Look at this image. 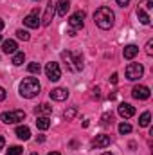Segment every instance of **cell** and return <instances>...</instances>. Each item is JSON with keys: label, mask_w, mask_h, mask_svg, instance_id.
Returning <instances> with one entry per match:
<instances>
[{"label": "cell", "mask_w": 153, "mask_h": 155, "mask_svg": "<svg viewBox=\"0 0 153 155\" xmlns=\"http://www.w3.org/2000/svg\"><path fill=\"white\" fill-rule=\"evenodd\" d=\"M114 20H115V15L114 11L110 9V7H106V5H103V7H99L96 13H94V22H96V25L99 27V29H110L112 25H114Z\"/></svg>", "instance_id": "cell-1"}, {"label": "cell", "mask_w": 153, "mask_h": 155, "mask_svg": "<svg viewBox=\"0 0 153 155\" xmlns=\"http://www.w3.org/2000/svg\"><path fill=\"white\" fill-rule=\"evenodd\" d=\"M40 81L36 78H24L22 79V83H20V96L22 97H25V99H31V97H34V96H38L40 94Z\"/></svg>", "instance_id": "cell-2"}, {"label": "cell", "mask_w": 153, "mask_h": 155, "mask_svg": "<svg viewBox=\"0 0 153 155\" xmlns=\"http://www.w3.org/2000/svg\"><path fill=\"white\" fill-rule=\"evenodd\" d=\"M61 60L65 61L67 69L72 72H79L83 69V56L81 52H72V51H63L61 52Z\"/></svg>", "instance_id": "cell-3"}, {"label": "cell", "mask_w": 153, "mask_h": 155, "mask_svg": "<svg viewBox=\"0 0 153 155\" xmlns=\"http://www.w3.org/2000/svg\"><path fill=\"white\" fill-rule=\"evenodd\" d=\"M151 9H153V0H141L139 2L137 16L141 20V24H144V25H150L151 24V16H150V11Z\"/></svg>", "instance_id": "cell-4"}, {"label": "cell", "mask_w": 153, "mask_h": 155, "mask_svg": "<svg viewBox=\"0 0 153 155\" xmlns=\"http://www.w3.org/2000/svg\"><path fill=\"white\" fill-rule=\"evenodd\" d=\"M0 119L5 123V124H15V123H20L25 119V112L24 110H9V112H4Z\"/></svg>", "instance_id": "cell-5"}, {"label": "cell", "mask_w": 153, "mask_h": 155, "mask_svg": "<svg viewBox=\"0 0 153 155\" xmlns=\"http://www.w3.org/2000/svg\"><path fill=\"white\" fill-rule=\"evenodd\" d=\"M142 74H144V69H142L141 63H130V65L126 67V78H128L130 81H137V79H141Z\"/></svg>", "instance_id": "cell-6"}, {"label": "cell", "mask_w": 153, "mask_h": 155, "mask_svg": "<svg viewBox=\"0 0 153 155\" xmlns=\"http://www.w3.org/2000/svg\"><path fill=\"white\" fill-rule=\"evenodd\" d=\"M45 74H47V78H49L50 81H58V79L61 78L60 63H56V61H49V63L45 65Z\"/></svg>", "instance_id": "cell-7"}, {"label": "cell", "mask_w": 153, "mask_h": 155, "mask_svg": "<svg viewBox=\"0 0 153 155\" xmlns=\"http://www.w3.org/2000/svg\"><path fill=\"white\" fill-rule=\"evenodd\" d=\"M58 2H60V0H49V4H47V9H45V15H43V20H41V24H43V25H50V22H52V16H54V13H56V7H58Z\"/></svg>", "instance_id": "cell-8"}, {"label": "cell", "mask_w": 153, "mask_h": 155, "mask_svg": "<svg viewBox=\"0 0 153 155\" xmlns=\"http://www.w3.org/2000/svg\"><path fill=\"white\" fill-rule=\"evenodd\" d=\"M132 96H133L135 99L144 101V99H148V97L151 96V92H150V88H148V87H144V85H137V87H133Z\"/></svg>", "instance_id": "cell-9"}, {"label": "cell", "mask_w": 153, "mask_h": 155, "mask_svg": "<svg viewBox=\"0 0 153 155\" xmlns=\"http://www.w3.org/2000/svg\"><path fill=\"white\" fill-rule=\"evenodd\" d=\"M83 20H85V13L83 11H76L70 18H69V25L72 29H83Z\"/></svg>", "instance_id": "cell-10"}, {"label": "cell", "mask_w": 153, "mask_h": 155, "mask_svg": "<svg viewBox=\"0 0 153 155\" xmlns=\"http://www.w3.org/2000/svg\"><path fill=\"white\" fill-rule=\"evenodd\" d=\"M110 143H112L110 135L101 134V135H96V139L92 141V146L94 148H106V146H110Z\"/></svg>", "instance_id": "cell-11"}, {"label": "cell", "mask_w": 153, "mask_h": 155, "mask_svg": "<svg viewBox=\"0 0 153 155\" xmlns=\"http://www.w3.org/2000/svg\"><path fill=\"white\" fill-rule=\"evenodd\" d=\"M117 112H119V116L122 117V119H130V117L135 116V108L132 105H128V103H121L119 108H117Z\"/></svg>", "instance_id": "cell-12"}, {"label": "cell", "mask_w": 153, "mask_h": 155, "mask_svg": "<svg viewBox=\"0 0 153 155\" xmlns=\"http://www.w3.org/2000/svg\"><path fill=\"white\" fill-rule=\"evenodd\" d=\"M69 97V90L67 88H54L50 90V99L54 101H65Z\"/></svg>", "instance_id": "cell-13"}, {"label": "cell", "mask_w": 153, "mask_h": 155, "mask_svg": "<svg viewBox=\"0 0 153 155\" xmlns=\"http://www.w3.org/2000/svg\"><path fill=\"white\" fill-rule=\"evenodd\" d=\"M16 49H18V45H16L15 40H5V41L2 43V51H4L5 54H15Z\"/></svg>", "instance_id": "cell-14"}, {"label": "cell", "mask_w": 153, "mask_h": 155, "mask_svg": "<svg viewBox=\"0 0 153 155\" xmlns=\"http://www.w3.org/2000/svg\"><path fill=\"white\" fill-rule=\"evenodd\" d=\"M137 54H139V47H137V45H126L124 51H122V56H124L126 60H133Z\"/></svg>", "instance_id": "cell-15"}, {"label": "cell", "mask_w": 153, "mask_h": 155, "mask_svg": "<svg viewBox=\"0 0 153 155\" xmlns=\"http://www.w3.org/2000/svg\"><path fill=\"white\" fill-rule=\"evenodd\" d=\"M24 24L27 25V27H31V29H36L40 25V20H38V15H27L25 18H24Z\"/></svg>", "instance_id": "cell-16"}, {"label": "cell", "mask_w": 153, "mask_h": 155, "mask_svg": "<svg viewBox=\"0 0 153 155\" xmlns=\"http://www.w3.org/2000/svg\"><path fill=\"white\" fill-rule=\"evenodd\" d=\"M69 9H70V0H60V2H58L56 11H58L60 16H65V15L69 13Z\"/></svg>", "instance_id": "cell-17"}, {"label": "cell", "mask_w": 153, "mask_h": 155, "mask_svg": "<svg viewBox=\"0 0 153 155\" xmlns=\"http://www.w3.org/2000/svg\"><path fill=\"white\" fill-rule=\"evenodd\" d=\"M16 137L22 139V141H27V139L31 137V130H29V126H18V128H16Z\"/></svg>", "instance_id": "cell-18"}, {"label": "cell", "mask_w": 153, "mask_h": 155, "mask_svg": "<svg viewBox=\"0 0 153 155\" xmlns=\"http://www.w3.org/2000/svg\"><path fill=\"white\" fill-rule=\"evenodd\" d=\"M34 112H36V116H49V114L52 112V107H50L49 103H41L40 107L34 108Z\"/></svg>", "instance_id": "cell-19"}, {"label": "cell", "mask_w": 153, "mask_h": 155, "mask_svg": "<svg viewBox=\"0 0 153 155\" xmlns=\"http://www.w3.org/2000/svg\"><path fill=\"white\" fill-rule=\"evenodd\" d=\"M36 126H38V130H47L49 126H50V119L47 116H38L36 119Z\"/></svg>", "instance_id": "cell-20"}, {"label": "cell", "mask_w": 153, "mask_h": 155, "mask_svg": "<svg viewBox=\"0 0 153 155\" xmlns=\"http://www.w3.org/2000/svg\"><path fill=\"white\" fill-rule=\"evenodd\" d=\"M24 61H25V54H24V52H15V56H13V65H15V67H20Z\"/></svg>", "instance_id": "cell-21"}, {"label": "cell", "mask_w": 153, "mask_h": 155, "mask_svg": "<svg viewBox=\"0 0 153 155\" xmlns=\"http://www.w3.org/2000/svg\"><path fill=\"white\" fill-rule=\"evenodd\" d=\"M150 121H151V114L150 112H144L141 116V119H139V124L141 126H150Z\"/></svg>", "instance_id": "cell-22"}, {"label": "cell", "mask_w": 153, "mask_h": 155, "mask_svg": "<svg viewBox=\"0 0 153 155\" xmlns=\"http://www.w3.org/2000/svg\"><path fill=\"white\" fill-rule=\"evenodd\" d=\"M27 71H29L31 74H40L41 67H40V63H36V61H33V63H29V65H27Z\"/></svg>", "instance_id": "cell-23"}, {"label": "cell", "mask_w": 153, "mask_h": 155, "mask_svg": "<svg viewBox=\"0 0 153 155\" xmlns=\"http://www.w3.org/2000/svg\"><path fill=\"white\" fill-rule=\"evenodd\" d=\"M22 153H24V148L22 146H11L5 155H22Z\"/></svg>", "instance_id": "cell-24"}, {"label": "cell", "mask_w": 153, "mask_h": 155, "mask_svg": "<svg viewBox=\"0 0 153 155\" xmlns=\"http://www.w3.org/2000/svg\"><path fill=\"white\" fill-rule=\"evenodd\" d=\"M16 36H18L20 40H24V41H29V38H31V36H29V33H27V31H24V29H18V31H16Z\"/></svg>", "instance_id": "cell-25"}, {"label": "cell", "mask_w": 153, "mask_h": 155, "mask_svg": "<svg viewBox=\"0 0 153 155\" xmlns=\"http://www.w3.org/2000/svg\"><path fill=\"white\" fill-rule=\"evenodd\" d=\"M119 132H121L122 135H124V134H130V132H132V126H130L128 123H121V124H119Z\"/></svg>", "instance_id": "cell-26"}, {"label": "cell", "mask_w": 153, "mask_h": 155, "mask_svg": "<svg viewBox=\"0 0 153 155\" xmlns=\"http://www.w3.org/2000/svg\"><path fill=\"white\" fill-rule=\"evenodd\" d=\"M76 114H77V108H76V107H70L69 110H65V117H67V119H72Z\"/></svg>", "instance_id": "cell-27"}, {"label": "cell", "mask_w": 153, "mask_h": 155, "mask_svg": "<svg viewBox=\"0 0 153 155\" xmlns=\"http://www.w3.org/2000/svg\"><path fill=\"white\" fill-rule=\"evenodd\" d=\"M101 119H103V123H105V124H108V123H112V119H114V116L106 112V114H103V117H101Z\"/></svg>", "instance_id": "cell-28"}, {"label": "cell", "mask_w": 153, "mask_h": 155, "mask_svg": "<svg viewBox=\"0 0 153 155\" xmlns=\"http://www.w3.org/2000/svg\"><path fill=\"white\" fill-rule=\"evenodd\" d=\"M146 52H148L150 56H151V54H153V41H151V40H150V41L146 43Z\"/></svg>", "instance_id": "cell-29"}, {"label": "cell", "mask_w": 153, "mask_h": 155, "mask_svg": "<svg viewBox=\"0 0 153 155\" xmlns=\"http://www.w3.org/2000/svg\"><path fill=\"white\" fill-rule=\"evenodd\" d=\"M117 2V5H121V7H126L128 4H130V0H115Z\"/></svg>", "instance_id": "cell-30"}, {"label": "cell", "mask_w": 153, "mask_h": 155, "mask_svg": "<svg viewBox=\"0 0 153 155\" xmlns=\"http://www.w3.org/2000/svg\"><path fill=\"white\" fill-rule=\"evenodd\" d=\"M92 97H96V99L99 97V88H97V87H96V88H92Z\"/></svg>", "instance_id": "cell-31"}, {"label": "cell", "mask_w": 153, "mask_h": 155, "mask_svg": "<svg viewBox=\"0 0 153 155\" xmlns=\"http://www.w3.org/2000/svg\"><path fill=\"white\" fill-rule=\"evenodd\" d=\"M117 79H119V76H117V72H114V74H112V78H110V83H117Z\"/></svg>", "instance_id": "cell-32"}, {"label": "cell", "mask_w": 153, "mask_h": 155, "mask_svg": "<svg viewBox=\"0 0 153 155\" xmlns=\"http://www.w3.org/2000/svg\"><path fill=\"white\" fill-rule=\"evenodd\" d=\"M4 99H5V90L0 87V101H4Z\"/></svg>", "instance_id": "cell-33"}, {"label": "cell", "mask_w": 153, "mask_h": 155, "mask_svg": "<svg viewBox=\"0 0 153 155\" xmlns=\"http://www.w3.org/2000/svg\"><path fill=\"white\" fill-rule=\"evenodd\" d=\"M4 144H5V141H4V137H2V135H0V150H2V148H4Z\"/></svg>", "instance_id": "cell-34"}, {"label": "cell", "mask_w": 153, "mask_h": 155, "mask_svg": "<svg viewBox=\"0 0 153 155\" xmlns=\"http://www.w3.org/2000/svg\"><path fill=\"white\" fill-rule=\"evenodd\" d=\"M4 29V22H2V18H0V31Z\"/></svg>", "instance_id": "cell-35"}, {"label": "cell", "mask_w": 153, "mask_h": 155, "mask_svg": "<svg viewBox=\"0 0 153 155\" xmlns=\"http://www.w3.org/2000/svg\"><path fill=\"white\" fill-rule=\"evenodd\" d=\"M49 155H61V153H60V152H50Z\"/></svg>", "instance_id": "cell-36"}, {"label": "cell", "mask_w": 153, "mask_h": 155, "mask_svg": "<svg viewBox=\"0 0 153 155\" xmlns=\"http://www.w3.org/2000/svg\"><path fill=\"white\" fill-rule=\"evenodd\" d=\"M103 155H114V153H108V152H106V153H103Z\"/></svg>", "instance_id": "cell-37"}, {"label": "cell", "mask_w": 153, "mask_h": 155, "mask_svg": "<svg viewBox=\"0 0 153 155\" xmlns=\"http://www.w3.org/2000/svg\"><path fill=\"white\" fill-rule=\"evenodd\" d=\"M31 155H38V153H31Z\"/></svg>", "instance_id": "cell-38"}, {"label": "cell", "mask_w": 153, "mask_h": 155, "mask_svg": "<svg viewBox=\"0 0 153 155\" xmlns=\"http://www.w3.org/2000/svg\"><path fill=\"white\" fill-rule=\"evenodd\" d=\"M0 41H2V36H0Z\"/></svg>", "instance_id": "cell-39"}]
</instances>
